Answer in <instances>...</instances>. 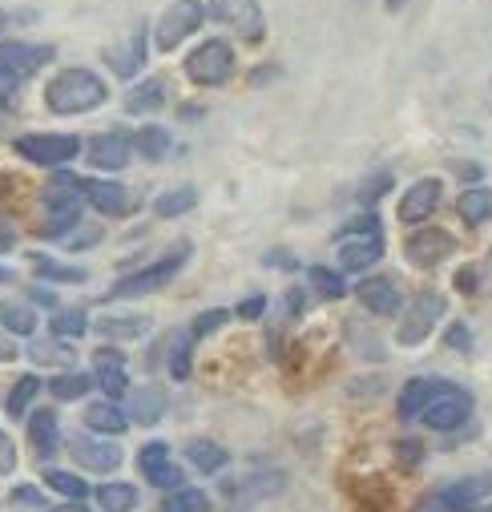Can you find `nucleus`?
I'll return each instance as SVG.
<instances>
[{"instance_id":"nucleus-31","label":"nucleus","mask_w":492,"mask_h":512,"mask_svg":"<svg viewBox=\"0 0 492 512\" xmlns=\"http://www.w3.org/2000/svg\"><path fill=\"white\" fill-rule=\"evenodd\" d=\"M194 202H198L194 186H178V190H166V194L154 198V214H158V218H178V214L194 210Z\"/></svg>"},{"instance_id":"nucleus-30","label":"nucleus","mask_w":492,"mask_h":512,"mask_svg":"<svg viewBox=\"0 0 492 512\" xmlns=\"http://www.w3.org/2000/svg\"><path fill=\"white\" fill-rule=\"evenodd\" d=\"M162 105H166V85H162L158 77L142 81V85L126 97V109H130V113H154V109H162Z\"/></svg>"},{"instance_id":"nucleus-5","label":"nucleus","mask_w":492,"mask_h":512,"mask_svg":"<svg viewBox=\"0 0 492 512\" xmlns=\"http://www.w3.org/2000/svg\"><path fill=\"white\" fill-rule=\"evenodd\" d=\"M206 17H214L222 29L238 33L242 41H251V45H259L263 33H267V17L259 9V0H210Z\"/></svg>"},{"instance_id":"nucleus-9","label":"nucleus","mask_w":492,"mask_h":512,"mask_svg":"<svg viewBox=\"0 0 492 512\" xmlns=\"http://www.w3.org/2000/svg\"><path fill=\"white\" fill-rule=\"evenodd\" d=\"M57 57L53 45H37V41H0V77H33L37 69H45Z\"/></svg>"},{"instance_id":"nucleus-2","label":"nucleus","mask_w":492,"mask_h":512,"mask_svg":"<svg viewBox=\"0 0 492 512\" xmlns=\"http://www.w3.org/2000/svg\"><path fill=\"white\" fill-rule=\"evenodd\" d=\"M186 259H190V242H178L174 250L162 254L158 263H150V267H142V271L126 275V279H117V283L105 291V299H138V295H154V291H162L166 283L178 279V271L186 267Z\"/></svg>"},{"instance_id":"nucleus-38","label":"nucleus","mask_w":492,"mask_h":512,"mask_svg":"<svg viewBox=\"0 0 492 512\" xmlns=\"http://www.w3.org/2000/svg\"><path fill=\"white\" fill-rule=\"evenodd\" d=\"M307 279H311V287H315L323 299H343V295H347L343 275H339V271H331V267H311V271H307Z\"/></svg>"},{"instance_id":"nucleus-48","label":"nucleus","mask_w":492,"mask_h":512,"mask_svg":"<svg viewBox=\"0 0 492 512\" xmlns=\"http://www.w3.org/2000/svg\"><path fill=\"white\" fill-rule=\"evenodd\" d=\"M97 242H101V230H97V226L81 230L77 238H65V246H69V250H85V246H97Z\"/></svg>"},{"instance_id":"nucleus-51","label":"nucleus","mask_w":492,"mask_h":512,"mask_svg":"<svg viewBox=\"0 0 492 512\" xmlns=\"http://www.w3.org/2000/svg\"><path fill=\"white\" fill-rule=\"evenodd\" d=\"M13 500H17V504H41V492H37V488H17Z\"/></svg>"},{"instance_id":"nucleus-57","label":"nucleus","mask_w":492,"mask_h":512,"mask_svg":"<svg viewBox=\"0 0 492 512\" xmlns=\"http://www.w3.org/2000/svg\"><path fill=\"white\" fill-rule=\"evenodd\" d=\"M384 5H388V9H392V13H400V9H404V5H408V0H384Z\"/></svg>"},{"instance_id":"nucleus-24","label":"nucleus","mask_w":492,"mask_h":512,"mask_svg":"<svg viewBox=\"0 0 492 512\" xmlns=\"http://www.w3.org/2000/svg\"><path fill=\"white\" fill-rule=\"evenodd\" d=\"M186 460H190L198 472L214 476V472H222V468L230 464V452H226L222 444H214V440H190V444H186Z\"/></svg>"},{"instance_id":"nucleus-23","label":"nucleus","mask_w":492,"mask_h":512,"mask_svg":"<svg viewBox=\"0 0 492 512\" xmlns=\"http://www.w3.org/2000/svg\"><path fill=\"white\" fill-rule=\"evenodd\" d=\"M29 440H33V448H37V456H53V452H57V440H61L57 412L37 408V412L29 416Z\"/></svg>"},{"instance_id":"nucleus-7","label":"nucleus","mask_w":492,"mask_h":512,"mask_svg":"<svg viewBox=\"0 0 492 512\" xmlns=\"http://www.w3.org/2000/svg\"><path fill=\"white\" fill-rule=\"evenodd\" d=\"M17 154L33 166L53 170V166H65L81 154V138H73V134H25V138H17Z\"/></svg>"},{"instance_id":"nucleus-56","label":"nucleus","mask_w":492,"mask_h":512,"mask_svg":"<svg viewBox=\"0 0 492 512\" xmlns=\"http://www.w3.org/2000/svg\"><path fill=\"white\" fill-rule=\"evenodd\" d=\"M17 355V347L13 343H5V339H0V359H13Z\"/></svg>"},{"instance_id":"nucleus-49","label":"nucleus","mask_w":492,"mask_h":512,"mask_svg":"<svg viewBox=\"0 0 492 512\" xmlns=\"http://www.w3.org/2000/svg\"><path fill=\"white\" fill-rule=\"evenodd\" d=\"M263 311H267V299H263V295H251V299L238 307V319H259Z\"/></svg>"},{"instance_id":"nucleus-41","label":"nucleus","mask_w":492,"mask_h":512,"mask_svg":"<svg viewBox=\"0 0 492 512\" xmlns=\"http://www.w3.org/2000/svg\"><path fill=\"white\" fill-rule=\"evenodd\" d=\"M190 347H194L190 335H174V343H170V375L174 379H186L190 375Z\"/></svg>"},{"instance_id":"nucleus-14","label":"nucleus","mask_w":492,"mask_h":512,"mask_svg":"<svg viewBox=\"0 0 492 512\" xmlns=\"http://www.w3.org/2000/svg\"><path fill=\"white\" fill-rule=\"evenodd\" d=\"M93 363H97V371H93V383L109 396V400H121L130 392V375H126V355L121 351H113V347H101L97 355H93Z\"/></svg>"},{"instance_id":"nucleus-17","label":"nucleus","mask_w":492,"mask_h":512,"mask_svg":"<svg viewBox=\"0 0 492 512\" xmlns=\"http://www.w3.org/2000/svg\"><path fill=\"white\" fill-rule=\"evenodd\" d=\"M384 259V234H355L339 242V267L343 271H367Z\"/></svg>"},{"instance_id":"nucleus-58","label":"nucleus","mask_w":492,"mask_h":512,"mask_svg":"<svg viewBox=\"0 0 492 512\" xmlns=\"http://www.w3.org/2000/svg\"><path fill=\"white\" fill-rule=\"evenodd\" d=\"M61 512H81V508H77V500H73V508H61Z\"/></svg>"},{"instance_id":"nucleus-32","label":"nucleus","mask_w":492,"mask_h":512,"mask_svg":"<svg viewBox=\"0 0 492 512\" xmlns=\"http://www.w3.org/2000/svg\"><path fill=\"white\" fill-rule=\"evenodd\" d=\"M162 512H210V496L202 488H174L162 504Z\"/></svg>"},{"instance_id":"nucleus-19","label":"nucleus","mask_w":492,"mask_h":512,"mask_svg":"<svg viewBox=\"0 0 492 512\" xmlns=\"http://www.w3.org/2000/svg\"><path fill=\"white\" fill-rule=\"evenodd\" d=\"M355 295H359V303L372 311V315H396V311H400V287H396L392 279H384V275L363 279V283L355 287Z\"/></svg>"},{"instance_id":"nucleus-11","label":"nucleus","mask_w":492,"mask_h":512,"mask_svg":"<svg viewBox=\"0 0 492 512\" xmlns=\"http://www.w3.org/2000/svg\"><path fill=\"white\" fill-rule=\"evenodd\" d=\"M468 416H472V396H468L464 388H452V383H448L440 396H432L428 408L420 412V420H424L432 432H456Z\"/></svg>"},{"instance_id":"nucleus-8","label":"nucleus","mask_w":492,"mask_h":512,"mask_svg":"<svg viewBox=\"0 0 492 512\" xmlns=\"http://www.w3.org/2000/svg\"><path fill=\"white\" fill-rule=\"evenodd\" d=\"M492 496V476H464L452 480L448 488H440L420 512H476V504Z\"/></svg>"},{"instance_id":"nucleus-1","label":"nucleus","mask_w":492,"mask_h":512,"mask_svg":"<svg viewBox=\"0 0 492 512\" xmlns=\"http://www.w3.org/2000/svg\"><path fill=\"white\" fill-rule=\"evenodd\" d=\"M105 97H109V85H105L97 73H89V69H65V73H57V77L49 81V89H45L49 109L61 113V117L89 113V109L105 105Z\"/></svg>"},{"instance_id":"nucleus-44","label":"nucleus","mask_w":492,"mask_h":512,"mask_svg":"<svg viewBox=\"0 0 492 512\" xmlns=\"http://www.w3.org/2000/svg\"><path fill=\"white\" fill-rule=\"evenodd\" d=\"M166 460H170V444H162V440H150V444L138 452V468H142V476L154 472V468H162Z\"/></svg>"},{"instance_id":"nucleus-45","label":"nucleus","mask_w":492,"mask_h":512,"mask_svg":"<svg viewBox=\"0 0 492 512\" xmlns=\"http://www.w3.org/2000/svg\"><path fill=\"white\" fill-rule=\"evenodd\" d=\"M146 480L154 484V488H166V492H174V488H182L186 484V476H182V468L178 464H162V468H154V472H146Z\"/></svg>"},{"instance_id":"nucleus-55","label":"nucleus","mask_w":492,"mask_h":512,"mask_svg":"<svg viewBox=\"0 0 492 512\" xmlns=\"http://www.w3.org/2000/svg\"><path fill=\"white\" fill-rule=\"evenodd\" d=\"M456 174H464V178H468V182H476V178H480V166H460V170H456Z\"/></svg>"},{"instance_id":"nucleus-6","label":"nucleus","mask_w":492,"mask_h":512,"mask_svg":"<svg viewBox=\"0 0 492 512\" xmlns=\"http://www.w3.org/2000/svg\"><path fill=\"white\" fill-rule=\"evenodd\" d=\"M230 73H234V49L226 41H218V37L202 41L186 57V77L194 85H222V81H230Z\"/></svg>"},{"instance_id":"nucleus-39","label":"nucleus","mask_w":492,"mask_h":512,"mask_svg":"<svg viewBox=\"0 0 492 512\" xmlns=\"http://www.w3.org/2000/svg\"><path fill=\"white\" fill-rule=\"evenodd\" d=\"M392 186H396L392 170H380V174H372V178H363V186H359V194H355V198H359L363 206H376Z\"/></svg>"},{"instance_id":"nucleus-47","label":"nucleus","mask_w":492,"mask_h":512,"mask_svg":"<svg viewBox=\"0 0 492 512\" xmlns=\"http://www.w3.org/2000/svg\"><path fill=\"white\" fill-rule=\"evenodd\" d=\"M17 468V444L9 440V432H0V476H9Z\"/></svg>"},{"instance_id":"nucleus-42","label":"nucleus","mask_w":492,"mask_h":512,"mask_svg":"<svg viewBox=\"0 0 492 512\" xmlns=\"http://www.w3.org/2000/svg\"><path fill=\"white\" fill-rule=\"evenodd\" d=\"M37 275L41 279H53V283H85V271L81 267H61V263H49L37 254Z\"/></svg>"},{"instance_id":"nucleus-25","label":"nucleus","mask_w":492,"mask_h":512,"mask_svg":"<svg viewBox=\"0 0 492 512\" xmlns=\"http://www.w3.org/2000/svg\"><path fill=\"white\" fill-rule=\"evenodd\" d=\"M166 416V392L162 388H138L130 396V420L138 424H158Z\"/></svg>"},{"instance_id":"nucleus-59","label":"nucleus","mask_w":492,"mask_h":512,"mask_svg":"<svg viewBox=\"0 0 492 512\" xmlns=\"http://www.w3.org/2000/svg\"><path fill=\"white\" fill-rule=\"evenodd\" d=\"M0 25H5V17H0Z\"/></svg>"},{"instance_id":"nucleus-43","label":"nucleus","mask_w":492,"mask_h":512,"mask_svg":"<svg viewBox=\"0 0 492 512\" xmlns=\"http://www.w3.org/2000/svg\"><path fill=\"white\" fill-rule=\"evenodd\" d=\"M226 319H230V311H222V307H218V311H202V315L190 323V339H206V335H214Z\"/></svg>"},{"instance_id":"nucleus-53","label":"nucleus","mask_w":492,"mask_h":512,"mask_svg":"<svg viewBox=\"0 0 492 512\" xmlns=\"http://www.w3.org/2000/svg\"><path fill=\"white\" fill-rule=\"evenodd\" d=\"M33 303H41V307H57V299H53L49 291H33Z\"/></svg>"},{"instance_id":"nucleus-29","label":"nucleus","mask_w":492,"mask_h":512,"mask_svg":"<svg viewBox=\"0 0 492 512\" xmlns=\"http://www.w3.org/2000/svg\"><path fill=\"white\" fill-rule=\"evenodd\" d=\"M456 210H460V218H464L468 226H480V222L492 214V190H484V186L464 190L460 202H456Z\"/></svg>"},{"instance_id":"nucleus-3","label":"nucleus","mask_w":492,"mask_h":512,"mask_svg":"<svg viewBox=\"0 0 492 512\" xmlns=\"http://www.w3.org/2000/svg\"><path fill=\"white\" fill-rule=\"evenodd\" d=\"M283 488H287V476H283L279 468H259V472L222 480V500H226L230 512H251V508H259L263 500L279 496Z\"/></svg>"},{"instance_id":"nucleus-26","label":"nucleus","mask_w":492,"mask_h":512,"mask_svg":"<svg viewBox=\"0 0 492 512\" xmlns=\"http://www.w3.org/2000/svg\"><path fill=\"white\" fill-rule=\"evenodd\" d=\"M97 331L105 339H142L150 331V319L146 315H105L97 319Z\"/></svg>"},{"instance_id":"nucleus-10","label":"nucleus","mask_w":492,"mask_h":512,"mask_svg":"<svg viewBox=\"0 0 492 512\" xmlns=\"http://www.w3.org/2000/svg\"><path fill=\"white\" fill-rule=\"evenodd\" d=\"M444 311H448V299H444L440 291H424V295L412 303V311L404 315L396 339H400L404 347H420V343L432 335V327L444 319Z\"/></svg>"},{"instance_id":"nucleus-13","label":"nucleus","mask_w":492,"mask_h":512,"mask_svg":"<svg viewBox=\"0 0 492 512\" xmlns=\"http://www.w3.org/2000/svg\"><path fill=\"white\" fill-rule=\"evenodd\" d=\"M81 198H89L93 210H101L105 218H121L134 210V198L121 182H105V178H85L81 182Z\"/></svg>"},{"instance_id":"nucleus-12","label":"nucleus","mask_w":492,"mask_h":512,"mask_svg":"<svg viewBox=\"0 0 492 512\" xmlns=\"http://www.w3.org/2000/svg\"><path fill=\"white\" fill-rule=\"evenodd\" d=\"M404 254H408L412 267L432 271V267H440L444 259H452V254H456V238L448 230H440V226H424V230H416L404 242Z\"/></svg>"},{"instance_id":"nucleus-37","label":"nucleus","mask_w":492,"mask_h":512,"mask_svg":"<svg viewBox=\"0 0 492 512\" xmlns=\"http://www.w3.org/2000/svg\"><path fill=\"white\" fill-rule=\"evenodd\" d=\"M45 484H49L57 496H65V500H85V496H89V484H85L81 476H73V472H61V468H53V472L45 476Z\"/></svg>"},{"instance_id":"nucleus-35","label":"nucleus","mask_w":492,"mask_h":512,"mask_svg":"<svg viewBox=\"0 0 492 512\" xmlns=\"http://www.w3.org/2000/svg\"><path fill=\"white\" fill-rule=\"evenodd\" d=\"M37 392H41V379H37V375L17 379V383H13V392H9V404H5V408H9V416H13V420H21V416L29 412V404L37 400Z\"/></svg>"},{"instance_id":"nucleus-40","label":"nucleus","mask_w":492,"mask_h":512,"mask_svg":"<svg viewBox=\"0 0 492 512\" xmlns=\"http://www.w3.org/2000/svg\"><path fill=\"white\" fill-rule=\"evenodd\" d=\"M29 355H33L37 363H49V367H57V363H73V351H69L65 343H57V335H53V339L33 343V347H29Z\"/></svg>"},{"instance_id":"nucleus-22","label":"nucleus","mask_w":492,"mask_h":512,"mask_svg":"<svg viewBox=\"0 0 492 512\" xmlns=\"http://www.w3.org/2000/svg\"><path fill=\"white\" fill-rule=\"evenodd\" d=\"M85 428L97 432V436H121L130 428V420H126V412H121L113 400H101V404L85 408Z\"/></svg>"},{"instance_id":"nucleus-28","label":"nucleus","mask_w":492,"mask_h":512,"mask_svg":"<svg viewBox=\"0 0 492 512\" xmlns=\"http://www.w3.org/2000/svg\"><path fill=\"white\" fill-rule=\"evenodd\" d=\"M97 504L105 512H130V508H138V488L126 480H109L97 488Z\"/></svg>"},{"instance_id":"nucleus-15","label":"nucleus","mask_w":492,"mask_h":512,"mask_svg":"<svg viewBox=\"0 0 492 512\" xmlns=\"http://www.w3.org/2000/svg\"><path fill=\"white\" fill-rule=\"evenodd\" d=\"M130 154H134V142H130V134H121V130L97 134L89 142V166L93 170H126Z\"/></svg>"},{"instance_id":"nucleus-50","label":"nucleus","mask_w":492,"mask_h":512,"mask_svg":"<svg viewBox=\"0 0 492 512\" xmlns=\"http://www.w3.org/2000/svg\"><path fill=\"white\" fill-rule=\"evenodd\" d=\"M448 347H472L468 327H452V331H448Z\"/></svg>"},{"instance_id":"nucleus-21","label":"nucleus","mask_w":492,"mask_h":512,"mask_svg":"<svg viewBox=\"0 0 492 512\" xmlns=\"http://www.w3.org/2000/svg\"><path fill=\"white\" fill-rule=\"evenodd\" d=\"M105 61L113 65L117 77H134L146 65V25H138L134 37L121 45V49H105Z\"/></svg>"},{"instance_id":"nucleus-20","label":"nucleus","mask_w":492,"mask_h":512,"mask_svg":"<svg viewBox=\"0 0 492 512\" xmlns=\"http://www.w3.org/2000/svg\"><path fill=\"white\" fill-rule=\"evenodd\" d=\"M69 448H73L77 464H81V468H89V472H113V468L121 464V448H113V444H105V440L73 436V440H69Z\"/></svg>"},{"instance_id":"nucleus-52","label":"nucleus","mask_w":492,"mask_h":512,"mask_svg":"<svg viewBox=\"0 0 492 512\" xmlns=\"http://www.w3.org/2000/svg\"><path fill=\"white\" fill-rule=\"evenodd\" d=\"M13 89H17V81H13V77H0V109H9Z\"/></svg>"},{"instance_id":"nucleus-36","label":"nucleus","mask_w":492,"mask_h":512,"mask_svg":"<svg viewBox=\"0 0 492 512\" xmlns=\"http://www.w3.org/2000/svg\"><path fill=\"white\" fill-rule=\"evenodd\" d=\"M0 323H5V331L25 335V339L37 331V315H33V307H21V303H5V307H0Z\"/></svg>"},{"instance_id":"nucleus-16","label":"nucleus","mask_w":492,"mask_h":512,"mask_svg":"<svg viewBox=\"0 0 492 512\" xmlns=\"http://www.w3.org/2000/svg\"><path fill=\"white\" fill-rule=\"evenodd\" d=\"M440 194H444L440 178H420V182L400 198V222H408V226L428 222V218L436 214V206H440Z\"/></svg>"},{"instance_id":"nucleus-34","label":"nucleus","mask_w":492,"mask_h":512,"mask_svg":"<svg viewBox=\"0 0 492 512\" xmlns=\"http://www.w3.org/2000/svg\"><path fill=\"white\" fill-rule=\"evenodd\" d=\"M49 327H53L57 339H81V335L89 331V319H85L81 307H69V311H53Z\"/></svg>"},{"instance_id":"nucleus-18","label":"nucleus","mask_w":492,"mask_h":512,"mask_svg":"<svg viewBox=\"0 0 492 512\" xmlns=\"http://www.w3.org/2000/svg\"><path fill=\"white\" fill-rule=\"evenodd\" d=\"M444 388H448V383H444V379H432V375H416V379H408L404 388H400V400H396L400 420H416V416L428 408V400L440 396Z\"/></svg>"},{"instance_id":"nucleus-4","label":"nucleus","mask_w":492,"mask_h":512,"mask_svg":"<svg viewBox=\"0 0 492 512\" xmlns=\"http://www.w3.org/2000/svg\"><path fill=\"white\" fill-rule=\"evenodd\" d=\"M206 21V5L202 0H174V5L162 13V21L154 25V45L162 53H174L186 37H194Z\"/></svg>"},{"instance_id":"nucleus-33","label":"nucleus","mask_w":492,"mask_h":512,"mask_svg":"<svg viewBox=\"0 0 492 512\" xmlns=\"http://www.w3.org/2000/svg\"><path fill=\"white\" fill-rule=\"evenodd\" d=\"M89 388H93V379H89V375H81V371H65V375H57V379L49 383V392H53L61 404H73V400H81Z\"/></svg>"},{"instance_id":"nucleus-27","label":"nucleus","mask_w":492,"mask_h":512,"mask_svg":"<svg viewBox=\"0 0 492 512\" xmlns=\"http://www.w3.org/2000/svg\"><path fill=\"white\" fill-rule=\"evenodd\" d=\"M134 142V150L146 158V162H162L166 154H170V130H162V125H142V130L130 138Z\"/></svg>"},{"instance_id":"nucleus-54","label":"nucleus","mask_w":492,"mask_h":512,"mask_svg":"<svg viewBox=\"0 0 492 512\" xmlns=\"http://www.w3.org/2000/svg\"><path fill=\"white\" fill-rule=\"evenodd\" d=\"M13 242H17V238H13L9 230H0V254H5V250H13Z\"/></svg>"},{"instance_id":"nucleus-46","label":"nucleus","mask_w":492,"mask_h":512,"mask_svg":"<svg viewBox=\"0 0 492 512\" xmlns=\"http://www.w3.org/2000/svg\"><path fill=\"white\" fill-rule=\"evenodd\" d=\"M347 234H380V218L376 214H363V218H355V222H347L339 230V238H347Z\"/></svg>"}]
</instances>
